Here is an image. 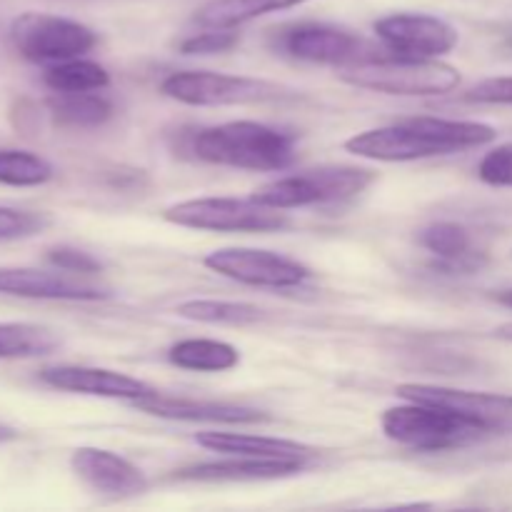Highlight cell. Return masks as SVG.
I'll use <instances>...</instances> for the list:
<instances>
[{
    "mask_svg": "<svg viewBox=\"0 0 512 512\" xmlns=\"http://www.w3.org/2000/svg\"><path fill=\"white\" fill-rule=\"evenodd\" d=\"M10 43L33 63H63L93 50V30L78 20L48 13H23L10 23Z\"/></svg>",
    "mask_w": 512,
    "mask_h": 512,
    "instance_id": "8",
    "label": "cell"
},
{
    "mask_svg": "<svg viewBox=\"0 0 512 512\" xmlns=\"http://www.w3.org/2000/svg\"><path fill=\"white\" fill-rule=\"evenodd\" d=\"M303 3L308 0H210L195 13V23L203 28H238L265 13H278Z\"/></svg>",
    "mask_w": 512,
    "mask_h": 512,
    "instance_id": "20",
    "label": "cell"
},
{
    "mask_svg": "<svg viewBox=\"0 0 512 512\" xmlns=\"http://www.w3.org/2000/svg\"><path fill=\"white\" fill-rule=\"evenodd\" d=\"M498 138L493 125L475 120L408 118L385 128L365 130L345 140V150L358 158L383 160V163H408V160L435 158V155L460 153L483 148Z\"/></svg>",
    "mask_w": 512,
    "mask_h": 512,
    "instance_id": "1",
    "label": "cell"
},
{
    "mask_svg": "<svg viewBox=\"0 0 512 512\" xmlns=\"http://www.w3.org/2000/svg\"><path fill=\"white\" fill-rule=\"evenodd\" d=\"M398 395L413 403L445 405L455 413L478 423L488 435H512V398L495 393H470V390L440 388V385H400Z\"/></svg>",
    "mask_w": 512,
    "mask_h": 512,
    "instance_id": "12",
    "label": "cell"
},
{
    "mask_svg": "<svg viewBox=\"0 0 512 512\" xmlns=\"http://www.w3.org/2000/svg\"><path fill=\"white\" fill-rule=\"evenodd\" d=\"M43 83L53 93H85V90L108 88L110 75L103 65L93 63V60L73 58L50 65L43 73Z\"/></svg>",
    "mask_w": 512,
    "mask_h": 512,
    "instance_id": "23",
    "label": "cell"
},
{
    "mask_svg": "<svg viewBox=\"0 0 512 512\" xmlns=\"http://www.w3.org/2000/svg\"><path fill=\"white\" fill-rule=\"evenodd\" d=\"M168 98L185 105H255L285 98V88L263 78H245V75L210 73V70H183L173 73L160 83Z\"/></svg>",
    "mask_w": 512,
    "mask_h": 512,
    "instance_id": "7",
    "label": "cell"
},
{
    "mask_svg": "<svg viewBox=\"0 0 512 512\" xmlns=\"http://www.w3.org/2000/svg\"><path fill=\"white\" fill-rule=\"evenodd\" d=\"M468 103H488V105H512V78H488L463 95Z\"/></svg>",
    "mask_w": 512,
    "mask_h": 512,
    "instance_id": "31",
    "label": "cell"
},
{
    "mask_svg": "<svg viewBox=\"0 0 512 512\" xmlns=\"http://www.w3.org/2000/svg\"><path fill=\"white\" fill-rule=\"evenodd\" d=\"M53 178V165L28 150H0V185L35 188Z\"/></svg>",
    "mask_w": 512,
    "mask_h": 512,
    "instance_id": "26",
    "label": "cell"
},
{
    "mask_svg": "<svg viewBox=\"0 0 512 512\" xmlns=\"http://www.w3.org/2000/svg\"><path fill=\"white\" fill-rule=\"evenodd\" d=\"M48 260L58 270H68V273L80 275H98L103 265L93 258L90 253H83L78 248H68V245H58V248L48 250Z\"/></svg>",
    "mask_w": 512,
    "mask_h": 512,
    "instance_id": "30",
    "label": "cell"
},
{
    "mask_svg": "<svg viewBox=\"0 0 512 512\" xmlns=\"http://www.w3.org/2000/svg\"><path fill=\"white\" fill-rule=\"evenodd\" d=\"M495 335H498L500 340H508V343H512V323H505L500 325V328H495Z\"/></svg>",
    "mask_w": 512,
    "mask_h": 512,
    "instance_id": "32",
    "label": "cell"
},
{
    "mask_svg": "<svg viewBox=\"0 0 512 512\" xmlns=\"http://www.w3.org/2000/svg\"><path fill=\"white\" fill-rule=\"evenodd\" d=\"M193 153L213 165L240 170H285L295 163V138L255 120H233L198 130Z\"/></svg>",
    "mask_w": 512,
    "mask_h": 512,
    "instance_id": "2",
    "label": "cell"
},
{
    "mask_svg": "<svg viewBox=\"0 0 512 512\" xmlns=\"http://www.w3.org/2000/svg\"><path fill=\"white\" fill-rule=\"evenodd\" d=\"M133 405L143 413L165 420H185V423H218V425H250L270 420L260 410L245 408V405L210 403V400L173 398V395L150 393L145 398L133 400Z\"/></svg>",
    "mask_w": 512,
    "mask_h": 512,
    "instance_id": "16",
    "label": "cell"
},
{
    "mask_svg": "<svg viewBox=\"0 0 512 512\" xmlns=\"http://www.w3.org/2000/svg\"><path fill=\"white\" fill-rule=\"evenodd\" d=\"M60 338L30 323H0V358H40L58 350Z\"/></svg>",
    "mask_w": 512,
    "mask_h": 512,
    "instance_id": "24",
    "label": "cell"
},
{
    "mask_svg": "<svg viewBox=\"0 0 512 512\" xmlns=\"http://www.w3.org/2000/svg\"><path fill=\"white\" fill-rule=\"evenodd\" d=\"M48 108L60 125L70 128H95L110 120L113 103L98 90H85V93H55L48 100Z\"/></svg>",
    "mask_w": 512,
    "mask_h": 512,
    "instance_id": "22",
    "label": "cell"
},
{
    "mask_svg": "<svg viewBox=\"0 0 512 512\" xmlns=\"http://www.w3.org/2000/svg\"><path fill=\"white\" fill-rule=\"evenodd\" d=\"M18 438V433H15L13 428H8V425H0V443H10V440Z\"/></svg>",
    "mask_w": 512,
    "mask_h": 512,
    "instance_id": "33",
    "label": "cell"
},
{
    "mask_svg": "<svg viewBox=\"0 0 512 512\" xmlns=\"http://www.w3.org/2000/svg\"><path fill=\"white\" fill-rule=\"evenodd\" d=\"M278 45L280 50H285V55L295 60L340 65V68H348V65L378 55L373 45L360 38V35L325 23L293 25V28L280 35Z\"/></svg>",
    "mask_w": 512,
    "mask_h": 512,
    "instance_id": "10",
    "label": "cell"
},
{
    "mask_svg": "<svg viewBox=\"0 0 512 512\" xmlns=\"http://www.w3.org/2000/svg\"><path fill=\"white\" fill-rule=\"evenodd\" d=\"M303 470L300 460H270L248 458V455H228V460L200 463L180 470V480H198V483H253V480L288 478Z\"/></svg>",
    "mask_w": 512,
    "mask_h": 512,
    "instance_id": "17",
    "label": "cell"
},
{
    "mask_svg": "<svg viewBox=\"0 0 512 512\" xmlns=\"http://www.w3.org/2000/svg\"><path fill=\"white\" fill-rule=\"evenodd\" d=\"M0 293L15 298L33 300H108L113 290L103 283H95L93 275H80L60 270H33V268H0Z\"/></svg>",
    "mask_w": 512,
    "mask_h": 512,
    "instance_id": "13",
    "label": "cell"
},
{
    "mask_svg": "<svg viewBox=\"0 0 512 512\" xmlns=\"http://www.w3.org/2000/svg\"><path fill=\"white\" fill-rule=\"evenodd\" d=\"M48 225L43 213H30L18 208H0V243H13V240L33 238Z\"/></svg>",
    "mask_w": 512,
    "mask_h": 512,
    "instance_id": "27",
    "label": "cell"
},
{
    "mask_svg": "<svg viewBox=\"0 0 512 512\" xmlns=\"http://www.w3.org/2000/svg\"><path fill=\"white\" fill-rule=\"evenodd\" d=\"M375 33L393 55L440 58L458 45V30L438 15L393 13L375 23Z\"/></svg>",
    "mask_w": 512,
    "mask_h": 512,
    "instance_id": "11",
    "label": "cell"
},
{
    "mask_svg": "<svg viewBox=\"0 0 512 512\" xmlns=\"http://www.w3.org/2000/svg\"><path fill=\"white\" fill-rule=\"evenodd\" d=\"M168 358L178 368L195 370V373H223L240 363V355L233 345L208 338L180 340L170 348Z\"/></svg>",
    "mask_w": 512,
    "mask_h": 512,
    "instance_id": "21",
    "label": "cell"
},
{
    "mask_svg": "<svg viewBox=\"0 0 512 512\" xmlns=\"http://www.w3.org/2000/svg\"><path fill=\"white\" fill-rule=\"evenodd\" d=\"M495 300H498V303H503V305H508V308H512V288L495 293Z\"/></svg>",
    "mask_w": 512,
    "mask_h": 512,
    "instance_id": "34",
    "label": "cell"
},
{
    "mask_svg": "<svg viewBox=\"0 0 512 512\" xmlns=\"http://www.w3.org/2000/svg\"><path fill=\"white\" fill-rule=\"evenodd\" d=\"M478 175L483 183L495 188H512V143L490 150L478 165Z\"/></svg>",
    "mask_w": 512,
    "mask_h": 512,
    "instance_id": "29",
    "label": "cell"
},
{
    "mask_svg": "<svg viewBox=\"0 0 512 512\" xmlns=\"http://www.w3.org/2000/svg\"><path fill=\"white\" fill-rule=\"evenodd\" d=\"M40 380L55 390L80 395H95V398H118V400H140L155 393L143 380L130 375L113 373L103 368H83V365H55L40 373Z\"/></svg>",
    "mask_w": 512,
    "mask_h": 512,
    "instance_id": "15",
    "label": "cell"
},
{
    "mask_svg": "<svg viewBox=\"0 0 512 512\" xmlns=\"http://www.w3.org/2000/svg\"><path fill=\"white\" fill-rule=\"evenodd\" d=\"M203 265L223 278L255 288H295L310 278V270L298 260L255 248L213 250L205 255Z\"/></svg>",
    "mask_w": 512,
    "mask_h": 512,
    "instance_id": "9",
    "label": "cell"
},
{
    "mask_svg": "<svg viewBox=\"0 0 512 512\" xmlns=\"http://www.w3.org/2000/svg\"><path fill=\"white\" fill-rule=\"evenodd\" d=\"M343 80L385 95H445L458 88L460 73L438 58L373 55L343 68Z\"/></svg>",
    "mask_w": 512,
    "mask_h": 512,
    "instance_id": "3",
    "label": "cell"
},
{
    "mask_svg": "<svg viewBox=\"0 0 512 512\" xmlns=\"http://www.w3.org/2000/svg\"><path fill=\"white\" fill-rule=\"evenodd\" d=\"M195 443L213 453L223 455H248V458H270V460H300L305 463L313 458V448L295 440L265 438V435L248 433H200L195 435Z\"/></svg>",
    "mask_w": 512,
    "mask_h": 512,
    "instance_id": "18",
    "label": "cell"
},
{
    "mask_svg": "<svg viewBox=\"0 0 512 512\" xmlns=\"http://www.w3.org/2000/svg\"><path fill=\"white\" fill-rule=\"evenodd\" d=\"M238 45V33L233 28H205L203 33H195L180 43V50L188 55H210L225 53V50Z\"/></svg>",
    "mask_w": 512,
    "mask_h": 512,
    "instance_id": "28",
    "label": "cell"
},
{
    "mask_svg": "<svg viewBox=\"0 0 512 512\" xmlns=\"http://www.w3.org/2000/svg\"><path fill=\"white\" fill-rule=\"evenodd\" d=\"M383 433L395 443L425 453H443V450L465 448L478 440L488 438L483 428L465 415L433 403H413L390 408L383 413Z\"/></svg>",
    "mask_w": 512,
    "mask_h": 512,
    "instance_id": "4",
    "label": "cell"
},
{
    "mask_svg": "<svg viewBox=\"0 0 512 512\" xmlns=\"http://www.w3.org/2000/svg\"><path fill=\"white\" fill-rule=\"evenodd\" d=\"M420 245L440 260L448 273H470L483 265V255L473 248L468 230L458 223H433L420 233Z\"/></svg>",
    "mask_w": 512,
    "mask_h": 512,
    "instance_id": "19",
    "label": "cell"
},
{
    "mask_svg": "<svg viewBox=\"0 0 512 512\" xmlns=\"http://www.w3.org/2000/svg\"><path fill=\"white\" fill-rule=\"evenodd\" d=\"M75 475L95 493L113 495V498H130L148 488L143 470L135 468L130 460L100 448H78L70 458Z\"/></svg>",
    "mask_w": 512,
    "mask_h": 512,
    "instance_id": "14",
    "label": "cell"
},
{
    "mask_svg": "<svg viewBox=\"0 0 512 512\" xmlns=\"http://www.w3.org/2000/svg\"><path fill=\"white\" fill-rule=\"evenodd\" d=\"M168 223L213 233H273L288 228V213L248 198H198L165 210Z\"/></svg>",
    "mask_w": 512,
    "mask_h": 512,
    "instance_id": "6",
    "label": "cell"
},
{
    "mask_svg": "<svg viewBox=\"0 0 512 512\" xmlns=\"http://www.w3.org/2000/svg\"><path fill=\"white\" fill-rule=\"evenodd\" d=\"M373 183V173L350 165H325V168L305 170V173L278 178L255 190L250 198L270 208L290 210L305 205H323L350 200L363 193Z\"/></svg>",
    "mask_w": 512,
    "mask_h": 512,
    "instance_id": "5",
    "label": "cell"
},
{
    "mask_svg": "<svg viewBox=\"0 0 512 512\" xmlns=\"http://www.w3.org/2000/svg\"><path fill=\"white\" fill-rule=\"evenodd\" d=\"M178 315L210 325H250L263 320V310L258 305L230 303V300H188L180 305Z\"/></svg>",
    "mask_w": 512,
    "mask_h": 512,
    "instance_id": "25",
    "label": "cell"
}]
</instances>
